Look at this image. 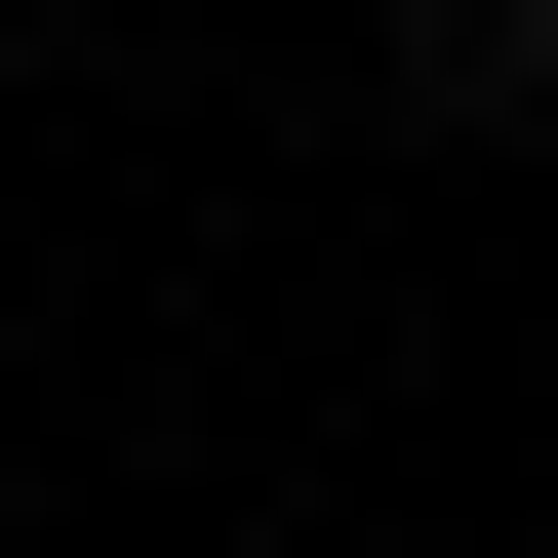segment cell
I'll list each match as a JSON object with an SVG mask.
<instances>
[{"instance_id":"cell-1","label":"cell","mask_w":558,"mask_h":558,"mask_svg":"<svg viewBox=\"0 0 558 558\" xmlns=\"http://www.w3.org/2000/svg\"><path fill=\"white\" fill-rule=\"evenodd\" d=\"M519 81H558V0H399V160H519Z\"/></svg>"}]
</instances>
